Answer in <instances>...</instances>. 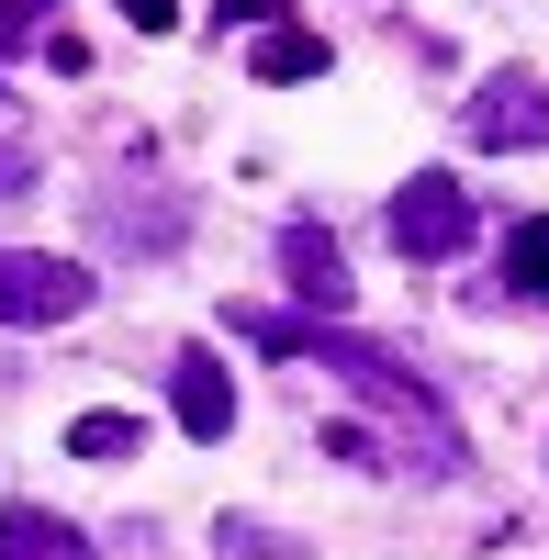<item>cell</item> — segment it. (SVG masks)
Wrapping results in <instances>:
<instances>
[{"mask_svg": "<svg viewBox=\"0 0 549 560\" xmlns=\"http://www.w3.org/2000/svg\"><path fill=\"white\" fill-rule=\"evenodd\" d=\"M213 549H224V560H303V538L258 527V516H224V527H213Z\"/></svg>", "mask_w": 549, "mask_h": 560, "instance_id": "cell-12", "label": "cell"}, {"mask_svg": "<svg viewBox=\"0 0 549 560\" xmlns=\"http://www.w3.org/2000/svg\"><path fill=\"white\" fill-rule=\"evenodd\" d=\"M281 280H292L314 314H348V258H337L326 224H281Z\"/></svg>", "mask_w": 549, "mask_h": 560, "instance_id": "cell-6", "label": "cell"}, {"mask_svg": "<svg viewBox=\"0 0 549 560\" xmlns=\"http://www.w3.org/2000/svg\"><path fill=\"white\" fill-rule=\"evenodd\" d=\"M113 12H124L135 34H179V0H113Z\"/></svg>", "mask_w": 549, "mask_h": 560, "instance_id": "cell-14", "label": "cell"}, {"mask_svg": "<svg viewBox=\"0 0 549 560\" xmlns=\"http://www.w3.org/2000/svg\"><path fill=\"white\" fill-rule=\"evenodd\" d=\"M505 292H516V303H549V213L505 224Z\"/></svg>", "mask_w": 549, "mask_h": 560, "instance_id": "cell-10", "label": "cell"}, {"mask_svg": "<svg viewBox=\"0 0 549 560\" xmlns=\"http://www.w3.org/2000/svg\"><path fill=\"white\" fill-rule=\"evenodd\" d=\"M45 34H57V0H0V57H23Z\"/></svg>", "mask_w": 549, "mask_h": 560, "instance_id": "cell-13", "label": "cell"}, {"mask_svg": "<svg viewBox=\"0 0 549 560\" xmlns=\"http://www.w3.org/2000/svg\"><path fill=\"white\" fill-rule=\"evenodd\" d=\"M90 280L79 258H57V247H0V325H68V314H90Z\"/></svg>", "mask_w": 549, "mask_h": 560, "instance_id": "cell-3", "label": "cell"}, {"mask_svg": "<svg viewBox=\"0 0 549 560\" xmlns=\"http://www.w3.org/2000/svg\"><path fill=\"white\" fill-rule=\"evenodd\" d=\"M247 337L258 348H292V359H326V370H348V393H371L393 427H404V448H427V471L448 482L460 471V427H448V404L427 393V382H404V359H382L371 337H348V325H292V314H247Z\"/></svg>", "mask_w": 549, "mask_h": 560, "instance_id": "cell-1", "label": "cell"}, {"mask_svg": "<svg viewBox=\"0 0 549 560\" xmlns=\"http://www.w3.org/2000/svg\"><path fill=\"white\" fill-rule=\"evenodd\" d=\"M247 68H258L269 90H292V79H326V34H314V23H258Z\"/></svg>", "mask_w": 549, "mask_h": 560, "instance_id": "cell-8", "label": "cell"}, {"mask_svg": "<svg viewBox=\"0 0 549 560\" xmlns=\"http://www.w3.org/2000/svg\"><path fill=\"white\" fill-rule=\"evenodd\" d=\"M12 191H34V158L12 147V135H0V202H12Z\"/></svg>", "mask_w": 549, "mask_h": 560, "instance_id": "cell-15", "label": "cell"}, {"mask_svg": "<svg viewBox=\"0 0 549 560\" xmlns=\"http://www.w3.org/2000/svg\"><path fill=\"white\" fill-rule=\"evenodd\" d=\"M382 224H393V247H404V258H460V247L482 236V213H471V191H460L448 168H416V179L393 191Z\"/></svg>", "mask_w": 549, "mask_h": 560, "instance_id": "cell-2", "label": "cell"}, {"mask_svg": "<svg viewBox=\"0 0 549 560\" xmlns=\"http://www.w3.org/2000/svg\"><path fill=\"white\" fill-rule=\"evenodd\" d=\"M460 135H471V147H505V158L549 147V79H527V68L482 79V90H471V113H460Z\"/></svg>", "mask_w": 549, "mask_h": 560, "instance_id": "cell-4", "label": "cell"}, {"mask_svg": "<svg viewBox=\"0 0 549 560\" xmlns=\"http://www.w3.org/2000/svg\"><path fill=\"white\" fill-rule=\"evenodd\" d=\"M168 415H179V438H236V370H224L213 348H179L168 359Z\"/></svg>", "mask_w": 549, "mask_h": 560, "instance_id": "cell-5", "label": "cell"}, {"mask_svg": "<svg viewBox=\"0 0 549 560\" xmlns=\"http://www.w3.org/2000/svg\"><path fill=\"white\" fill-rule=\"evenodd\" d=\"M0 560H102V549H90L57 504H12V516H0Z\"/></svg>", "mask_w": 549, "mask_h": 560, "instance_id": "cell-7", "label": "cell"}, {"mask_svg": "<svg viewBox=\"0 0 549 560\" xmlns=\"http://www.w3.org/2000/svg\"><path fill=\"white\" fill-rule=\"evenodd\" d=\"M135 448H147L135 415H79V427H68V459H135Z\"/></svg>", "mask_w": 549, "mask_h": 560, "instance_id": "cell-11", "label": "cell"}, {"mask_svg": "<svg viewBox=\"0 0 549 560\" xmlns=\"http://www.w3.org/2000/svg\"><path fill=\"white\" fill-rule=\"evenodd\" d=\"M102 236H113V247H179V236H191V213H179V202H124V191H102Z\"/></svg>", "mask_w": 549, "mask_h": 560, "instance_id": "cell-9", "label": "cell"}]
</instances>
